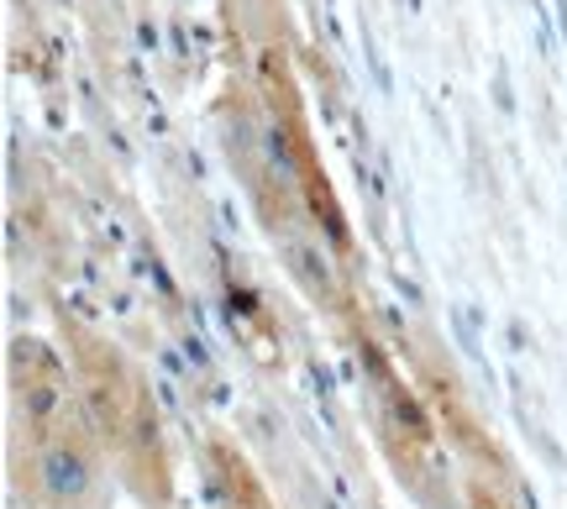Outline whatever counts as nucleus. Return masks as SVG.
Instances as JSON below:
<instances>
[{"instance_id": "obj_1", "label": "nucleus", "mask_w": 567, "mask_h": 509, "mask_svg": "<svg viewBox=\"0 0 567 509\" xmlns=\"http://www.w3.org/2000/svg\"><path fill=\"white\" fill-rule=\"evenodd\" d=\"M32 489L48 509H80L95 494V451L84 436H53L32 457Z\"/></svg>"}, {"instance_id": "obj_2", "label": "nucleus", "mask_w": 567, "mask_h": 509, "mask_svg": "<svg viewBox=\"0 0 567 509\" xmlns=\"http://www.w3.org/2000/svg\"><path fill=\"white\" fill-rule=\"evenodd\" d=\"M279 252L284 263H289V273L300 279L316 300H331L337 294V273H331V258H326V247L316 242V237H300V231H284L279 237Z\"/></svg>"}]
</instances>
